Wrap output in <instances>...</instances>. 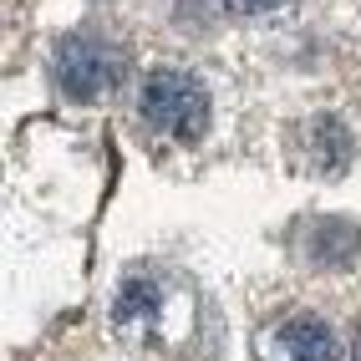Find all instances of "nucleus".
Listing matches in <instances>:
<instances>
[{"label": "nucleus", "instance_id": "1", "mask_svg": "<svg viewBox=\"0 0 361 361\" xmlns=\"http://www.w3.org/2000/svg\"><path fill=\"white\" fill-rule=\"evenodd\" d=\"M137 112L153 133L173 142H199L209 133V92L194 71H178V66L148 71V82L137 92Z\"/></svg>", "mask_w": 361, "mask_h": 361}, {"label": "nucleus", "instance_id": "2", "mask_svg": "<svg viewBox=\"0 0 361 361\" xmlns=\"http://www.w3.org/2000/svg\"><path fill=\"white\" fill-rule=\"evenodd\" d=\"M123 46H112L107 36L77 31L56 46V87L71 102H97L102 92H112L123 82Z\"/></svg>", "mask_w": 361, "mask_h": 361}, {"label": "nucleus", "instance_id": "3", "mask_svg": "<svg viewBox=\"0 0 361 361\" xmlns=\"http://www.w3.org/2000/svg\"><path fill=\"white\" fill-rule=\"evenodd\" d=\"M270 356L275 361H341L336 331L321 316H290L270 331Z\"/></svg>", "mask_w": 361, "mask_h": 361}, {"label": "nucleus", "instance_id": "4", "mask_svg": "<svg viewBox=\"0 0 361 361\" xmlns=\"http://www.w3.org/2000/svg\"><path fill=\"white\" fill-rule=\"evenodd\" d=\"M351 158V133L341 128V117H316L310 123V163L321 173H341Z\"/></svg>", "mask_w": 361, "mask_h": 361}, {"label": "nucleus", "instance_id": "5", "mask_svg": "<svg viewBox=\"0 0 361 361\" xmlns=\"http://www.w3.org/2000/svg\"><path fill=\"white\" fill-rule=\"evenodd\" d=\"M356 250H361V234L346 219H321L310 229V259H321V264H346Z\"/></svg>", "mask_w": 361, "mask_h": 361}, {"label": "nucleus", "instance_id": "6", "mask_svg": "<svg viewBox=\"0 0 361 361\" xmlns=\"http://www.w3.org/2000/svg\"><path fill=\"white\" fill-rule=\"evenodd\" d=\"M158 300H163V290H158V285L153 280H142V275H133L128 285H123V290H117V305H112V316L117 321H142V316H153V310H158Z\"/></svg>", "mask_w": 361, "mask_h": 361}, {"label": "nucleus", "instance_id": "7", "mask_svg": "<svg viewBox=\"0 0 361 361\" xmlns=\"http://www.w3.org/2000/svg\"><path fill=\"white\" fill-rule=\"evenodd\" d=\"M224 6H229L234 16H259V11H275V6H285V0H224Z\"/></svg>", "mask_w": 361, "mask_h": 361}, {"label": "nucleus", "instance_id": "8", "mask_svg": "<svg viewBox=\"0 0 361 361\" xmlns=\"http://www.w3.org/2000/svg\"><path fill=\"white\" fill-rule=\"evenodd\" d=\"M341 361H361V326H356V336H351V351H346Z\"/></svg>", "mask_w": 361, "mask_h": 361}]
</instances>
